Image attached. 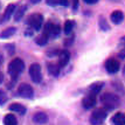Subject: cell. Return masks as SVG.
Here are the masks:
<instances>
[{"instance_id":"32","label":"cell","mask_w":125,"mask_h":125,"mask_svg":"<svg viewBox=\"0 0 125 125\" xmlns=\"http://www.w3.org/2000/svg\"><path fill=\"white\" fill-rule=\"evenodd\" d=\"M31 1H32L33 4H38V2H40L41 0H31Z\"/></svg>"},{"instance_id":"14","label":"cell","mask_w":125,"mask_h":125,"mask_svg":"<svg viewBox=\"0 0 125 125\" xmlns=\"http://www.w3.org/2000/svg\"><path fill=\"white\" fill-rule=\"evenodd\" d=\"M112 123L115 125H125V115L122 112L116 114L112 117Z\"/></svg>"},{"instance_id":"11","label":"cell","mask_w":125,"mask_h":125,"mask_svg":"<svg viewBox=\"0 0 125 125\" xmlns=\"http://www.w3.org/2000/svg\"><path fill=\"white\" fill-rule=\"evenodd\" d=\"M33 120L36 124H46L48 122V116L44 112H36L34 115V117H33Z\"/></svg>"},{"instance_id":"30","label":"cell","mask_w":125,"mask_h":125,"mask_svg":"<svg viewBox=\"0 0 125 125\" xmlns=\"http://www.w3.org/2000/svg\"><path fill=\"white\" fill-rule=\"evenodd\" d=\"M85 2H88V4H95V2H97L98 0H84Z\"/></svg>"},{"instance_id":"4","label":"cell","mask_w":125,"mask_h":125,"mask_svg":"<svg viewBox=\"0 0 125 125\" xmlns=\"http://www.w3.org/2000/svg\"><path fill=\"white\" fill-rule=\"evenodd\" d=\"M43 15L40 14V13H34L32 15L28 18L27 20V23L35 31H39L41 29V27L43 26Z\"/></svg>"},{"instance_id":"9","label":"cell","mask_w":125,"mask_h":125,"mask_svg":"<svg viewBox=\"0 0 125 125\" xmlns=\"http://www.w3.org/2000/svg\"><path fill=\"white\" fill-rule=\"evenodd\" d=\"M96 103H97L96 95H93V94L85 96V97L83 98V101H82V104H83V106H84L85 109H91V108H94V106L96 105Z\"/></svg>"},{"instance_id":"27","label":"cell","mask_w":125,"mask_h":125,"mask_svg":"<svg viewBox=\"0 0 125 125\" xmlns=\"http://www.w3.org/2000/svg\"><path fill=\"white\" fill-rule=\"evenodd\" d=\"M118 56L120 59H125V49H122L119 53H118Z\"/></svg>"},{"instance_id":"10","label":"cell","mask_w":125,"mask_h":125,"mask_svg":"<svg viewBox=\"0 0 125 125\" xmlns=\"http://www.w3.org/2000/svg\"><path fill=\"white\" fill-rule=\"evenodd\" d=\"M69 60H70V53L68 50H62V52L59 53V63L57 64L60 65L61 68L68 64Z\"/></svg>"},{"instance_id":"31","label":"cell","mask_w":125,"mask_h":125,"mask_svg":"<svg viewBox=\"0 0 125 125\" xmlns=\"http://www.w3.org/2000/svg\"><path fill=\"white\" fill-rule=\"evenodd\" d=\"M2 81H4V74L0 71V84L2 83Z\"/></svg>"},{"instance_id":"19","label":"cell","mask_w":125,"mask_h":125,"mask_svg":"<svg viewBox=\"0 0 125 125\" xmlns=\"http://www.w3.org/2000/svg\"><path fill=\"white\" fill-rule=\"evenodd\" d=\"M60 69L61 67L59 64H53V63L48 64V73L53 76H57L60 74Z\"/></svg>"},{"instance_id":"12","label":"cell","mask_w":125,"mask_h":125,"mask_svg":"<svg viewBox=\"0 0 125 125\" xmlns=\"http://www.w3.org/2000/svg\"><path fill=\"white\" fill-rule=\"evenodd\" d=\"M15 5L14 4H10V5L6 7L5 10V13H4V16H2V20L4 21H7V20H10L11 19V16L15 13Z\"/></svg>"},{"instance_id":"8","label":"cell","mask_w":125,"mask_h":125,"mask_svg":"<svg viewBox=\"0 0 125 125\" xmlns=\"http://www.w3.org/2000/svg\"><path fill=\"white\" fill-rule=\"evenodd\" d=\"M120 64L119 61H117L116 59H109L105 62V69L109 74H116L117 71L119 70Z\"/></svg>"},{"instance_id":"33","label":"cell","mask_w":125,"mask_h":125,"mask_svg":"<svg viewBox=\"0 0 125 125\" xmlns=\"http://www.w3.org/2000/svg\"><path fill=\"white\" fill-rule=\"evenodd\" d=\"M2 61H4V57H2V55L0 54V64L2 63Z\"/></svg>"},{"instance_id":"7","label":"cell","mask_w":125,"mask_h":125,"mask_svg":"<svg viewBox=\"0 0 125 125\" xmlns=\"http://www.w3.org/2000/svg\"><path fill=\"white\" fill-rule=\"evenodd\" d=\"M18 94H19V96H21L23 98H32L34 96V90L29 84L22 83L18 88Z\"/></svg>"},{"instance_id":"2","label":"cell","mask_w":125,"mask_h":125,"mask_svg":"<svg viewBox=\"0 0 125 125\" xmlns=\"http://www.w3.org/2000/svg\"><path fill=\"white\" fill-rule=\"evenodd\" d=\"M23 69H25V63L21 59H14L8 64V74L13 80H16L18 76L23 71Z\"/></svg>"},{"instance_id":"29","label":"cell","mask_w":125,"mask_h":125,"mask_svg":"<svg viewBox=\"0 0 125 125\" xmlns=\"http://www.w3.org/2000/svg\"><path fill=\"white\" fill-rule=\"evenodd\" d=\"M47 2H48L49 5H52V6L57 5V1H56V0H47Z\"/></svg>"},{"instance_id":"18","label":"cell","mask_w":125,"mask_h":125,"mask_svg":"<svg viewBox=\"0 0 125 125\" xmlns=\"http://www.w3.org/2000/svg\"><path fill=\"white\" fill-rule=\"evenodd\" d=\"M4 124L5 125H18V120H16L14 115L8 114V115H6L5 118H4Z\"/></svg>"},{"instance_id":"13","label":"cell","mask_w":125,"mask_h":125,"mask_svg":"<svg viewBox=\"0 0 125 125\" xmlns=\"http://www.w3.org/2000/svg\"><path fill=\"white\" fill-rule=\"evenodd\" d=\"M111 21L116 23V25H118L120 22L124 20V14H123V12L122 11H114L111 13Z\"/></svg>"},{"instance_id":"6","label":"cell","mask_w":125,"mask_h":125,"mask_svg":"<svg viewBox=\"0 0 125 125\" xmlns=\"http://www.w3.org/2000/svg\"><path fill=\"white\" fill-rule=\"evenodd\" d=\"M29 76L32 78L33 82L40 83L42 81V73H41V67L38 63H33L29 67Z\"/></svg>"},{"instance_id":"3","label":"cell","mask_w":125,"mask_h":125,"mask_svg":"<svg viewBox=\"0 0 125 125\" xmlns=\"http://www.w3.org/2000/svg\"><path fill=\"white\" fill-rule=\"evenodd\" d=\"M106 116H108V112L105 109L99 108V109L94 110V112L91 114V117H90V123L93 125H101L105 120Z\"/></svg>"},{"instance_id":"26","label":"cell","mask_w":125,"mask_h":125,"mask_svg":"<svg viewBox=\"0 0 125 125\" xmlns=\"http://www.w3.org/2000/svg\"><path fill=\"white\" fill-rule=\"evenodd\" d=\"M56 1H57V4H61L63 6H68V0H56Z\"/></svg>"},{"instance_id":"23","label":"cell","mask_w":125,"mask_h":125,"mask_svg":"<svg viewBox=\"0 0 125 125\" xmlns=\"http://www.w3.org/2000/svg\"><path fill=\"white\" fill-rule=\"evenodd\" d=\"M6 101H7V95H6V93L4 91V90L0 89V105L5 104Z\"/></svg>"},{"instance_id":"28","label":"cell","mask_w":125,"mask_h":125,"mask_svg":"<svg viewBox=\"0 0 125 125\" xmlns=\"http://www.w3.org/2000/svg\"><path fill=\"white\" fill-rule=\"evenodd\" d=\"M120 47H122V49H125V36L122 38V40H120Z\"/></svg>"},{"instance_id":"15","label":"cell","mask_w":125,"mask_h":125,"mask_svg":"<svg viewBox=\"0 0 125 125\" xmlns=\"http://www.w3.org/2000/svg\"><path fill=\"white\" fill-rule=\"evenodd\" d=\"M104 87V83L103 82H96V83H93L90 87H89V90H90V93L93 94V95H96L98 94Z\"/></svg>"},{"instance_id":"17","label":"cell","mask_w":125,"mask_h":125,"mask_svg":"<svg viewBox=\"0 0 125 125\" xmlns=\"http://www.w3.org/2000/svg\"><path fill=\"white\" fill-rule=\"evenodd\" d=\"M10 110H11V111H14V112H18V114H20V115H23L26 112V108L19 103L11 104V105H10Z\"/></svg>"},{"instance_id":"20","label":"cell","mask_w":125,"mask_h":125,"mask_svg":"<svg viewBox=\"0 0 125 125\" xmlns=\"http://www.w3.org/2000/svg\"><path fill=\"white\" fill-rule=\"evenodd\" d=\"M26 10H27V7H26V6H21V7H19V8H18V11L14 13V20H15V21H19L22 16H23Z\"/></svg>"},{"instance_id":"22","label":"cell","mask_w":125,"mask_h":125,"mask_svg":"<svg viewBox=\"0 0 125 125\" xmlns=\"http://www.w3.org/2000/svg\"><path fill=\"white\" fill-rule=\"evenodd\" d=\"M75 26V22L73 20H67L64 22V33L65 34H70L73 32V28Z\"/></svg>"},{"instance_id":"34","label":"cell","mask_w":125,"mask_h":125,"mask_svg":"<svg viewBox=\"0 0 125 125\" xmlns=\"http://www.w3.org/2000/svg\"><path fill=\"white\" fill-rule=\"evenodd\" d=\"M124 73H125V67H124Z\"/></svg>"},{"instance_id":"25","label":"cell","mask_w":125,"mask_h":125,"mask_svg":"<svg viewBox=\"0 0 125 125\" xmlns=\"http://www.w3.org/2000/svg\"><path fill=\"white\" fill-rule=\"evenodd\" d=\"M78 8V0H73V10L76 11Z\"/></svg>"},{"instance_id":"21","label":"cell","mask_w":125,"mask_h":125,"mask_svg":"<svg viewBox=\"0 0 125 125\" xmlns=\"http://www.w3.org/2000/svg\"><path fill=\"white\" fill-rule=\"evenodd\" d=\"M48 36H47V35H46V34H41V35H39L38 38L35 39V42H36V43L39 44V46H44V44L47 43V42H48Z\"/></svg>"},{"instance_id":"5","label":"cell","mask_w":125,"mask_h":125,"mask_svg":"<svg viewBox=\"0 0 125 125\" xmlns=\"http://www.w3.org/2000/svg\"><path fill=\"white\" fill-rule=\"evenodd\" d=\"M61 33V28L59 25H55L53 22H47L44 25V34L48 38H57Z\"/></svg>"},{"instance_id":"1","label":"cell","mask_w":125,"mask_h":125,"mask_svg":"<svg viewBox=\"0 0 125 125\" xmlns=\"http://www.w3.org/2000/svg\"><path fill=\"white\" fill-rule=\"evenodd\" d=\"M101 102L106 110H114L119 105V98L112 93H105L101 97Z\"/></svg>"},{"instance_id":"16","label":"cell","mask_w":125,"mask_h":125,"mask_svg":"<svg viewBox=\"0 0 125 125\" xmlns=\"http://www.w3.org/2000/svg\"><path fill=\"white\" fill-rule=\"evenodd\" d=\"M16 32V28L15 27H8L4 29L2 32L0 33V39H8L11 38L12 35H14V33Z\"/></svg>"},{"instance_id":"24","label":"cell","mask_w":125,"mask_h":125,"mask_svg":"<svg viewBox=\"0 0 125 125\" xmlns=\"http://www.w3.org/2000/svg\"><path fill=\"white\" fill-rule=\"evenodd\" d=\"M99 22H101V23H99V26L102 27V29H104V31H108V29H110V27L108 26V25H106L108 22L105 21V19H104L103 16H101V19H99Z\"/></svg>"}]
</instances>
